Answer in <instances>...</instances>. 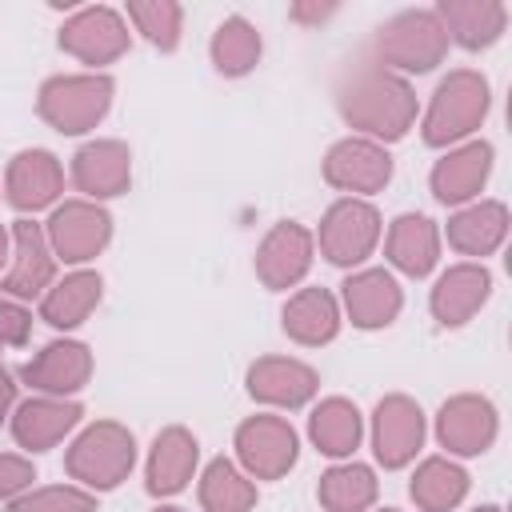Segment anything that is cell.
<instances>
[{"label":"cell","mask_w":512,"mask_h":512,"mask_svg":"<svg viewBox=\"0 0 512 512\" xmlns=\"http://www.w3.org/2000/svg\"><path fill=\"white\" fill-rule=\"evenodd\" d=\"M336 108L356 136L376 140L384 148L404 140L420 116V100H416L412 84L380 64L352 72L336 92Z\"/></svg>","instance_id":"1"},{"label":"cell","mask_w":512,"mask_h":512,"mask_svg":"<svg viewBox=\"0 0 512 512\" xmlns=\"http://www.w3.org/2000/svg\"><path fill=\"white\" fill-rule=\"evenodd\" d=\"M488 108H492L488 76L476 68H452L432 88V100L420 116V136L428 148H456L472 140V132H480Z\"/></svg>","instance_id":"2"},{"label":"cell","mask_w":512,"mask_h":512,"mask_svg":"<svg viewBox=\"0 0 512 512\" xmlns=\"http://www.w3.org/2000/svg\"><path fill=\"white\" fill-rule=\"evenodd\" d=\"M64 468H68L72 484H80L96 496L112 492L136 468V436L120 420H92L64 448Z\"/></svg>","instance_id":"3"},{"label":"cell","mask_w":512,"mask_h":512,"mask_svg":"<svg viewBox=\"0 0 512 512\" xmlns=\"http://www.w3.org/2000/svg\"><path fill=\"white\" fill-rule=\"evenodd\" d=\"M376 64L396 76H424L444 64L448 56V32L432 8H404L392 20L380 24L372 40Z\"/></svg>","instance_id":"4"},{"label":"cell","mask_w":512,"mask_h":512,"mask_svg":"<svg viewBox=\"0 0 512 512\" xmlns=\"http://www.w3.org/2000/svg\"><path fill=\"white\" fill-rule=\"evenodd\" d=\"M112 96H116V84L108 72H64L40 84L36 112L52 132L84 136L108 116Z\"/></svg>","instance_id":"5"},{"label":"cell","mask_w":512,"mask_h":512,"mask_svg":"<svg viewBox=\"0 0 512 512\" xmlns=\"http://www.w3.org/2000/svg\"><path fill=\"white\" fill-rule=\"evenodd\" d=\"M312 236H316V248H320V256L328 264H336V268H360L376 252V244L384 236V220H380V212H376L372 200L340 196L336 204L324 208L320 228Z\"/></svg>","instance_id":"6"},{"label":"cell","mask_w":512,"mask_h":512,"mask_svg":"<svg viewBox=\"0 0 512 512\" xmlns=\"http://www.w3.org/2000/svg\"><path fill=\"white\" fill-rule=\"evenodd\" d=\"M44 236H48V248L60 264H72V268H84L92 264L108 240H112V212L96 200H60L48 220H44Z\"/></svg>","instance_id":"7"},{"label":"cell","mask_w":512,"mask_h":512,"mask_svg":"<svg viewBox=\"0 0 512 512\" xmlns=\"http://www.w3.org/2000/svg\"><path fill=\"white\" fill-rule=\"evenodd\" d=\"M232 448H236V464L252 480H280L300 460V436L276 412H256V416L240 420L236 436H232Z\"/></svg>","instance_id":"8"},{"label":"cell","mask_w":512,"mask_h":512,"mask_svg":"<svg viewBox=\"0 0 512 512\" xmlns=\"http://www.w3.org/2000/svg\"><path fill=\"white\" fill-rule=\"evenodd\" d=\"M56 44L72 60L88 64V72H100L104 64H116L128 52L132 32H128V20L116 8H108V4H84V8H72V16L60 24Z\"/></svg>","instance_id":"9"},{"label":"cell","mask_w":512,"mask_h":512,"mask_svg":"<svg viewBox=\"0 0 512 512\" xmlns=\"http://www.w3.org/2000/svg\"><path fill=\"white\" fill-rule=\"evenodd\" d=\"M372 456L384 472H400L416 460V452L424 448V436H428V420H424V408L404 396V392H392L384 400H376L372 408Z\"/></svg>","instance_id":"10"},{"label":"cell","mask_w":512,"mask_h":512,"mask_svg":"<svg viewBox=\"0 0 512 512\" xmlns=\"http://www.w3.org/2000/svg\"><path fill=\"white\" fill-rule=\"evenodd\" d=\"M500 436V412L480 392H456L436 412V440L452 460L484 456Z\"/></svg>","instance_id":"11"},{"label":"cell","mask_w":512,"mask_h":512,"mask_svg":"<svg viewBox=\"0 0 512 512\" xmlns=\"http://www.w3.org/2000/svg\"><path fill=\"white\" fill-rule=\"evenodd\" d=\"M8 232H12V256L0 276V288L8 300H20V304L40 300L56 284V268H60V260L48 248L44 224H36L32 216H20L8 224Z\"/></svg>","instance_id":"12"},{"label":"cell","mask_w":512,"mask_h":512,"mask_svg":"<svg viewBox=\"0 0 512 512\" xmlns=\"http://www.w3.org/2000/svg\"><path fill=\"white\" fill-rule=\"evenodd\" d=\"M320 172H324V180L336 192L356 196V200H368V196H376V192H384L392 184V156L376 140L344 136V140H336L324 152Z\"/></svg>","instance_id":"13"},{"label":"cell","mask_w":512,"mask_h":512,"mask_svg":"<svg viewBox=\"0 0 512 512\" xmlns=\"http://www.w3.org/2000/svg\"><path fill=\"white\" fill-rule=\"evenodd\" d=\"M312 260H316L312 228H304L300 220H276L264 232V240L256 244L252 268H256V280L268 292H288L312 272Z\"/></svg>","instance_id":"14"},{"label":"cell","mask_w":512,"mask_h":512,"mask_svg":"<svg viewBox=\"0 0 512 512\" xmlns=\"http://www.w3.org/2000/svg\"><path fill=\"white\" fill-rule=\"evenodd\" d=\"M244 388L256 404L276 408V412H296L316 400L320 392V372L296 356H260L244 372Z\"/></svg>","instance_id":"15"},{"label":"cell","mask_w":512,"mask_h":512,"mask_svg":"<svg viewBox=\"0 0 512 512\" xmlns=\"http://www.w3.org/2000/svg\"><path fill=\"white\" fill-rule=\"evenodd\" d=\"M492 164H496V148L488 140H464L456 148H444V156L428 172V188L444 208H464L480 200Z\"/></svg>","instance_id":"16"},{"label":"cell","mask_w":512,"mask_h":512,"mask_svg":"<svg viewBox=\"0 0 512 512\" xmlns=\"http://www.w3.org/2000/svg\"><path fill=\"white\" fill-rule=\"evenodd\" d=\"M340 312L360 332H380L396 324L404 308V288L388 268H352L340 284Z\"/></svg>","instance_id":"17"},{"label":"cell","mask_w":512,"mask_h":512,"mask_svg":"<svg viewBox=\"0 0 512 512\" xmlns=\"http://www.w3.org/2000/svg\"><path fill=\"white\" fill-rule=\"evenodd\" d=\"M92 348L84 340H52L40 352H32V360L20 364V380L36 392V396H76L88 388L92 380Z\"/></svg>","instance_id":"18"},{"label":"cell","mask_w":512,"mask_h":512,"mask_svg":"<svg viewBox=\"0 0 512 512\" xmlns=\"http://www.w3.org/2000/svg\"><path fill=\"white\" fill-rule=\"evenodd\" d=\"M64 196V164L48 148H20L4 168V200L16 212L56 208Z\"/></svg>","instance_id":"19"},{"label":"cell","mask_w":512,"mask_h":512,"mask_svg":"<svg viewBox=\"0 0 512 512\" xmlns=\"http://www.w3.org/2000/svg\"><path fill=\"white\" fill-rule=\"evenodd\" d=\"M80 420H84V404L76 396H28L12 408L8 428L24 452H48L64 436H72Z\"/></svg>","instance_id":"20"},{"label":"cell","mask_w":512,"mask_h":512,"mask_svg":"<svg viewBox=\"0 0 512 512\" xmlns=\"http://www.w3.org/2000/svg\"><path fill=\"white\" fill-rule=\"evenodd\" d=\"M492 296V272L480 260H460L448 264L432 292H428V312L440 328H464Z\"/></svg>","instance_id":"21"},{"label":"cell","mask_w":512,"mask_h":512,"mask_svg":"<svg viewBox=\"0 0 512 512\" xmlns=\"http://www.w3.org/2000/svg\"><path fill=\"white\" fill-rule=\"evenodd\" d=\"M196 468H200V440L184 424H168L156 432V440L148 448L144 488H148V496H160V500L180 496L196 480Z\"/></svg>","instance_id":"22"},{"label":"cell","mask_w":512,"mask_h":512,"mask_svg":"<svg viewBox=\"0 0 512 512\" xmlns=\"http://www.w3.org/2000/svg\"><path fill=\"white\" fill-rule=\"evenodd\" d=\"M72 184L84 200H116L132 184V152L124 140H88L72 156Z\"/></svg>","instance_id":"23"},{"label":"cell","mask_w":512,"mask_h":512,"mask_svg":"<svg viewBox=\"0 0 512 512\" xmlns=\"http://www.w3.org/2000/svg\"><path fill=\"white\" fill-rule=\"evenodd\" d=\"M440 228L436 220H428L424 212H400L388 232H384V256H388V272L424 280L436 272L440 264Z\"/></svg>","instance_id":"24"},{"label":"cell","mask_w":512,"mask_h":512,"mask_svg":"<svg viewBox=\"0 0 512 512\" xmlns=\"http://www.w3.org/2000/svg\"><path fill=\"white\" fill-rule=\"evenodd\" d=\"M344 312L336 292L328 288H296L280 308V328L300 348H324L340 336Z\"/></svg>","instance_id":"25"},{"label":"cell","mask_w":512,"mask_h":512,"mask_svg":"<svg viewBox=\"0 0 512 512\" xmlns=\"http://www.w3.org/2000/svg\"><path fill=\"white\" fill-rule=\"evenodd\" d=\"M440 240H448V248H456L460 256L484 264V256H492L508 240V208L500 200H472L448 216Z\"/></svg>","instance_id":"26"},{"label":"cell","mask_w":512,"mask_h":512,"mask_svg":"<svg viewBox=\"0 0 512 512\" xmlns=\"http://www.w3.org/2000/svg\"><path fill=\"white\" fill-rule=\"evenodd\" d=\"M448 32V44H460L464 52L492 48L508 28L504 0H440L432 8Z\"/></svg>","instance_id":"27"},{"label":"cell","mask_w":512,"mask_h":512,"mask_svg":"<svg viewBox=\"0 0 512 512\" xmlns=\"http://www.w3.org/2000/svg\"><path fill=\"white\" fill-rule=\"evenodd\" d=\"M100 296H104L100 272H92V268H72V272H64V276H56V284L40 296V320H44L48 328H56V332H72V328H80V324L96 312Z\"/></svg>","instance_id":"28"},{"label":"cell","mask_w":512,"mask_h":512,"mask_svg":"<svg viewBox=\"0 0 512 512\" xmlns=\"http://www.w3.org/2000/svg\"><path fill=\"white\" fill-rule=\"evenodd\" d=\"M308 440L328 460H352V452L364 440V416L344 396H324L308 412Z\"/></svg>","instance_id":"29"},{"label":"cell","mask_w":512,"mask_h":512,"mask_svg":"<svg viewBox=\"0 0 512 512\" xmlns=\"http://www.w3.org/2000/svg\"><path fill=\"white\" fill-rule=\"evenodd\" d=\"M468 472L460 460L452 456H424L416 468H412V480H408V496L420 512H452L464 504L468 496Z\"/></svg>","instance_id":"30"},{"label":"cell","mask_w":512,"mask_h":512,"mask_svg":"<svg viewBox=\"0 0 512 512\" xmlns=\"http://www.w3.org/2000/svg\"><path fill=\"white\" fill-rule=\"evenodd\" d=\"M376 496H380L376 468L360 460H336L316 484V500L324 512H368Z\"/></svg>","instance_id":"31"},{"label":"cell","mask_w":512,"mask_h":512,"mask_svg":"<svg viewBox=\"0 0 512 512\" xmlns=\"http://www.w3.org/2000/svg\"><path fill=\"white\" fill-rule=\"evenodd\" d=\"M196 496L204 512H252L260 492L256 480L228 456H216L204 464L200 480H196Z\"/></svg>","instance_id":"32"},{"label":"cell","mask_w":512,"mask_h":512,"mask_svg":"<svg viewBox=\"0 0 512 512\" xmlns=\"http://www.w3.org/2000/svg\"><path fill=\"white\" fill-rule=\"evenodd\" d=\"M260 52H264V40L256 32V24L248 16H224L208 40V56H212V68L220 76H248L256 64H260Z\"/></svg>","instance_id":"33"},{"label":"cell","mask_w":512,"mask_h":512,"mask_svg":"<svg viewBox=\"0 0 512 512\" xmlns=\"http://www.w3.org/2000/svg\"><path fill=\"white\" fill-rule=\"evenodd\" d=\"M128 24L160 52H172L184 32V8L176 0H128Z\"/></svg>","instance_id":"34"},{"label":"cell","mask_w":512,"mask_h":512,"mask_svg":"<svg viewBox=\"0 0 512 512\" xmlns=\"http://www.w3.org/2000/svg\"><path fill=\"white\" fill-rule=\"evenodd\" d=\"M8 512H96V492L80 484H32L8 500Z\"/></svg>","instance_id":"35"},{"label":"cell","mask_w":512,"mask_h":512,"mask_svg":"<svg viewBox=\"0 0 512 512\" xmlns=\"http://www.w3.org/2000/svg\"><path fill=\"white\" fill-rule=\"evenodd\" d=\"M32 340V308L20 300H0V352L24 348Z\"/></svg>","instance_id":"36"},{"label":"cell","mask_w":512,"mask_h":512,"mask_svg":"<svg viewBox=\"0 0 512 512\" xmlns=\"http://www.w3.org/2000/svg\"><path fill=\"white\" fill-rule=\"evenodd\" d=\"M36 480V464L32 456H20V452H0V500H16L20 492H28Z\"/></svg>","instance_id":"37"},{"label":"cell","mask_w":512,"mask_h":512,"mask_svg":"<svg viewBox=\"0 0 512 512\" xmlns=\"http://www.w3.org/2000/svg\"><path fill=\"white\" fill-rule=\"evenodd\" d=\"M332 12H336V4H312V0H300V4L288 8V16H292L296 24H320V20H328Z\"/></svg>","instance_id":"38"},{"label":"cell","mask_w":512,"mask_h":512,"mask_svg":"<svg viewBox=\"0 0 512 512\" xmlns=\"http://www.w3.org/2000/svg\"><path fill=\"white\" fill-rule=\"evenodd\" d=\"M12 408H16V376L0 368V424L12 416Z\"/></svg>","instance_id":"39"},{"label":"cell","mask_w":512,"mask_h":512,"mask_svg":"<svg viewBox=\"0 0 512 512\" xmlns=\"http://www.w3.org/2000/svg\"><path fill=\"white\" fill-rule=\"evenodd\" d=\"M8 256H12V232H8V224H0V276L8 268Z\"/></svg>","instance_id":"40"},{"label":"cell","mask_w":512,"mask_h":512,"mask_svg":"<svg viewBox=\"0 0 512 512\" xmlns=\"http://www.w3.org/2000/svg\"><path fill=\"white\" fill-rule=\"evenodd\" d=\"M472 512H504V508H500V504H476Z\"/></svg>","instance_id":"41"},{"label":"cell","mask_w":512,"mask_h":512,"mask_svg":"<svg viewBox=\"0 0 512 512\" xmlns=\"http://www.w3.org/2000/svg\"><path fill=\"white\" fill-rule=\"evenodd\" d=\"M152 512H188V508H180V504H160V508H152Z\"/></svg>","instance_id":"42"},{"label":"cell","mask_w":512,"mask_h":512,"mask_svg":"<svg viewBox=\"0 0 512 512\" xmlns=\"http://www.w3.org/2000/svg\"><path fill=\"white\" fill-rule=\"evenodd\" d=\"M368 512H400V508H368Z\"/></svg>","instance_id":"43"},{"label":"cell","mask_w":512,"mask_h":512,"mask_svg":"<svg viewBox=\"0 0 512 512\" xmlns=\"http://www.w3.org/2000/svg\"><path fill=\"white\" fill-rule=\"evenodd\" d=\"M0 196H4V180H0Z\"/></svg>","instance_id":"44"}]
</instances>
